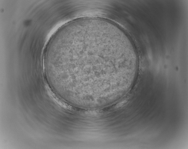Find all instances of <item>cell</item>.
Returning <instances> with one entry per match:
<instances>
[{"instance_id": "obj_1", "label": "cell", "mask_w": 188, "mask_h": 149, "mask_svg": "<svg viewBox=\"0 0 188 149\" xmlns=\"http://www.w3.org/2000/svg\"><path fill=\"white\" fill-rule=\"evenodd\" d=\"M104 30L71 28L57 48V78L70 92L85 94L106 92L122 77L115 38Z\"/></svg>"}]
</instances>
